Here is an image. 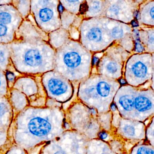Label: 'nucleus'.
Returning a JSON list of instances; mask_svg holds the SVG:
<instances>
[{
    "label": "nucleus",
    "mask_w": 154,
    "mask_h": 154,
    "mask_svg": "<svg viewBox=\"0 0 154 154\" xmlns=\"http://www.w3.org/2000/svg\"><path fill=\"white\" fill-rule=\"evenodd\" d=\"M12 1L9 0H0V5H8L12 4Z\"/></svg>",
    "instance_id": "nucleus-27"
},
{
    "label": "nucleus",
    "mask_w": 154,
    "mask_h": 154,
    "mask_svg": "<svg viewBox=\"0 0 154 154\" xmlns=\"http://www.w3.org/2000/svg\"><path fill=\"white\" fill-rule=\"evenodd\" d=\"M12 4L18 11L23 20L26 19L30 14L31 1H12Z\"/></svg>",
    "instance_id": "nucleus-15"
},
{
    "label": "nucleus",
    "mask_w": 154,
    "mask_h": 154,
    "mask_svg": "<svg viewBox=\"0 0 154 154\" xmlns=\"http://www.w3.org/2000/svg\"><path fill=\"white\" fill-rule=\"evenodd\" d=\"M133 120L143 121L154 113V94L150 91H136L133 101Z\"/></svg>",
    "instance_id": "nucleus-8"
},
{
    "label": "nucleus",
    "mask_w": 154,
    "mask_h": 154,
    "mask_svg": "<svg viewBox=\"0 0 154 154\" xmlns=\"http://www.w3.org/2000/svg\"><path fill=\"white\" fill-rule=\"evenodd\" d=\"M147 137L151 143L152 146H154V123L153 119L152 121V123L150 124L149 127L147 129Z\"/></svg>",
    "instance_id": "nucleus-23"
},
{
    "label": "nucleus",
    "mask_w": 154,
    "mask_h": 154,
    "mask_svg": "<svg viewBox=\"0 0 154 154\" xmlns=\"http://www.w3.org/2000/svg\"><path fill=\"white\" fill-rule=\"evenodd\" d=\"M146 8L143 9L142 13V19L144 18V22H146L147 18L149 19L150 22H152L153 24L154 19V5L153 2L152 4L149 3L146 6Z\"/></svg>",
    "instance_id": "nucleus-17"
},
{
    "label": "nucleus",
    "mask_w": 154,
    "mask_h": 154,
    "mask_svg": "<svg viewBox=\"0 0 154 154\" xmlns=\"http://www.w3.org/2000/svg\"><path fill=\"white\" fill-rule=\"evenodd\" d=\"M111 109L113 111H116V109H117V106H116L114 103H112V104L111 105Z\"/></svg>",
    "instance_id": "nucleus-31"
},
{
    "label": "nucleus",
    "mask_w": 154,
    "mask_h": 154,
    "mask_svg": "<svg viewBox=\"0 0 154 154\" xmlns=\"http://www.w3.org/2000/svg\"><path fill=\"white\" fill-rule=\"evenodd\" d=\"M107 146L101 147L102 150H89L88 154H114L112 153L111 150H108Z\"/></svg>",
    "instance_id": "nucleus-24"
},
{
    "label": "nucleus",
    "mask_w": 154,
    "mask_h": 154,
    "mask_svg": "<svg viewBox=\"0 0 154 154\" xmlns=\"http://www.w3.org/2000/svg\"><path fill=\"white\" fill-rule=\"evenodd\" d=\"M41 81L43 87L50 96L63 101L71 97V85L64 76L54 70L42 75Z\"/></svg>",
    "instance_id": "nucleus-6"
},
{
    "label": "nucleus",
    "mask_w": 154,
    "mask_h": 154,
    "mask_svg": "<svg viewBox=\"0 0 154 154\" xmlns=\"http://www.w3.org/2000/svg\"><path fill=\"white\" fill-rule=\"evenodd\" d=\"M100 59L99 57L96 56H94L93 58V65L94 66L97 65V64L99 63Z\"/></svg>",
    "instance_id": "nucleus-30"
},
{
    "label": "nucleus",
    "mask_w": 154,
    "mask_h": 154,
    "mask_svg": "<svg viewBox=\"0 0 154 154\" xmlns=\"http://www.w3.org/2000/svg\"><path fill=\"white\" fill-rule=\"evenodd\" d=\"M78 47H71L67 44L57 49L54 71L64 77L67 76L69 72L72 74L82 72V69L85 67V51Z\"/></svg>",
    "instance_id": "nucleus-3"
},
{
    "label": "nucleus",
    "mask_w": 154,
    "mask_h": 154,
    "mask_svg": "<svg viewBox=\"0 0 154 154\" xmlns=\"http://www.w3.org/2000/svg\"><path fill=\"white\" fill-rule=\"evenodd\" d=\"M87 9H88V7H87V4H85V3L82 4L80 7V10L81 14H82L84 13L87 11Z\"/></svg>",
    "instance_id": "nucleus-26"
},
{
    "label": "nucleus",
    "mask_w": 154,
    "mask_h": 154,
    "mask_svg": "<svg viewBox=\"0 0 154 154\" xmlns=\"http://www.w3.org/2000/svg\"><path fill=\"white\" fill-rule=\"evenodd\" d=\"M103 38V31L99 26L89 27L85 33V39L90 44H100Z\"/></svg>",
    "instance_id": "nucleus-14"
},
{
    "label": "nucleus",
    "mask_w": 154,
    "mask_h": 154,
    "mask_svg": "<svg viewBox=\"0 0 154 154\" xmlns=\"http://www.w3.org/2000/svg\"><path fill=\"white\" fill-rule=\"evenodd\" d=\"M132 154H154L153 146L142 145L136 147Z\"/></svg>",
    "instance_id": "nucleus-19"
},
{
    "label": "nucleus",
    "mask_w": 154,
    "mask_h": 154,
    "mask_svg": "<svg viewBox=\"0 0 154 154\" xmlns=\"http://www.w3.org/2000/svg\"><path fill=\"white\" fill-rule=\"evenodd\" d=\"M121 122L119 128L120 132L122 136L130 139L140 138V137L138 135L140 129V123L136 124L137 122L132 121H125Z\"/></svg>",
    "instance_id": "nucleus-13"
},
{
    "label": "nucleus",
    "mask_w": 154,
    "mask_h": 154,
    "mask_svg": "<svg viewBox=\"0 0 154 154\" xmlns=\"http://www.w3.org/2000/svg\"><path fill=\"white\" fill-rule=\"evenodd\" d=\"M8 111V106L6 103L0 101V116L3 115Z\"/></svg>",
    "instance_id": "nucleus-25"
},
{
    "label": "nucleus",
    "mask_w": 154,
    "mask_h": 154,
    "mask_svg": "<svg viewBox=\"0 0 154 154\" xmlns=\"http://www.w3.org/2000/svg\"><path fill=\"white\" fill-rule=\"evenodd\" d=\"M0 70L17 72L13 67L11 59V50L9 45L0 44Z\"/></svg>",
    "instance_id": "nucleus-12"
},
{
    "label": "nucleus",
    "mask_w": 154,
    "mask_h": 154,
    "mask_svg": "<svg viewBox=\"0 0 154 154\" xmlns=\"http://www.w3.org/2000/svg\"><path fill=\"white\" fill-rule=\"evenodd\" d=\"M10 47L11 63L19 74L37 76L54 70L56 51L48 39L16 36Z\"/></svg>",
    "instance_id": "nucleus-1"
},
{
    "label": "nucleus",
    "mask_w": 154,
    "mask_h": 154,
    "mask_svg": "<svg viewBox=\"0 0 154 154\" xmlns=\"http://www.w3.org/2000/svg\"><path fill=\"white\" fill-rule=\"evenodd\" d=\"M23 21L12 4L0 5V44L9 45L12 43Z\"/></svg>",
    "instance_id": "nucleus-5"
},
{
    "label": "nucleus",
    "mask_w": 154,
    "mask_h": 154,
    "mask_svg": "<svg viewBox=\"0 0 154 154\" xmlns=\"http://www.w3.org/2000/svg\"><path fill=\"white\" fill-rule=\"evenodd\" d=\"M57 9H58V11L59 13H62L63 12L64 7L63 5L60 3V2H59V3L58 4Z\"/></svg>",
    "instance_id": "nucleus-29"
},
{
    "label": "nucleus",
    "mask_w": 154,
    "mask_h": 154,
    "mask_svg": "<svg viewBox=\"0 0 154 154\" xmlns=\"http://www.w3.org/2000/svg\"><path fill=\"white\" fill-rule=\"evenodd\" d=\"M120 83L122 85H125L126 84V81L125 80L123 79H121L119 80Z\"/></svg>",
    "instance_id": "nucleus-33"
},
{
    "label": "nucleus",
    "mask_w": 154,
    "mask_h": 154,
    "mask_svg": "<svg viewBox=\"0 0 154 154\" xmlns=\"http://www.w3.org/2000/svg\"><path fill=\"white\" fill-rule=\"evenodd\" d=\"M93 84L86 83L83 88L81 97L86 103L97 109L100 112L108 111L109 105L114 94V89L110 81L100 77L93 80Z\"/></svg>",
    "instance_id": "nucleus-4"
},
{
    "label": "nucleus",
    "mask_w": 154,
    "mask_h": 154,
    "mask_svg": "<svg viewBox=\"0 0 154 154\" xmlns=\"http://www.w3.org/2000/svg\"><path fill=\"white\" fill-rule=\"evenodd\" d=\"M9 89L5 72L0 70V94H6Z\"/></svg>",
    "instance_id": "nucleus-18"
},
{
    "label": "nucleus",
    "mask_w": 154,
    "mask_h": 154,
    "mask_svg": "<svg viewBox=\"0 0 154 154\" xmlns=\"http://www.w3.org/2000/svg\"><path fill=\"white\" fill-rule=\"evenodd\" d=\"M59 1L33 0L30 4V15L38 28L48 35L61 26L58 11Z\"/></svg>",
    "instance_id": "nucleus-2"
},
{
    "label": "nucleus",
    "mask_w": 154,
    "mask_h": 154,
    "mask_svg": "<svg viewBox=\"0 0 154 154\" xmlns=\"http://www.w3.org/2000/svg\"><path fill=\"white\" fill-rule=\"evenodd\" d=\"M146 56H135L130 60L126 69L127 80H133V84H140L149 78L153 71V64L151 65V58H147Z\"/></svg>",
    "instance_id": "nucleus-7"
},
{
    "label": "nucleus",
    "mask_w": 154,
    "mask_h": 154,
    "mask_svg": "<svg viewBox=\"0 0 154 154\" xmlns=\"http://www.w3.org/2000/svg\"><path fill=\"white\" fill-rule=\"evenodd\" d=\"M91 2L89 6V11L93 15L99 13L102 8L101 2L91 1Z\"/></svg>",
    "instance_id": "nucleus-21"
},
{
    "label": "nucleus",
    "mask_w": 154,
    "mask_h": 154,
    "mask_svg": "<svg viewBox=\"0 0 154 154\" xmlns=\"http://www.w3.org/2000/svg\"><path fill=\"white\" fill-rule=\"evenodd\" d=\"M41 84V75H20L17 77L12 88L31 95L37 92Z\"/></svg>",
    "instance_id": "nucleus-10"
},
{
    "label": "nucleus",
    "mask_w": 154,
    "mask_h": 154,
    "mask_svg": "<svg viewBox=\"0 0 154 154\" xmlns=\"http://www.w3.org/2000/svg\"><path fill=\"white\" fill-rule=\"evenodd\" d=\"M28 128L30 132L38 136L48 134L52 129L49 122L40 118H35L29 122Z\"/></svg>",
    "instance_id": "nucleus-11"
},
{
    "label": "nucleus",
    "mask_w": 154,
    "mask_h": 154,
    "mask_svg": "<svg viewBox=\"0 0 154 154\" xmlns=\"http://www.w3.org/2000/svg\"><path fill=\"white\" fill-rule=\"evenodd\" d=\"M100 137L101 139H105L108 137V134L104 131L100 132Z\"/></svg>",
    "instance_id": "nucleus-28"
},
{
    "label": "nucleus",
    "mask_w": 154,
    "mask_h": 154,
    "mask_svg": "<svg viewBox=\"0 0 154 154\" xmlns=\"http://www.w3.org/2000/svg\"><path fill=\"white\" fill-rule=\"evenodd\" d=\"M5 73L9 87L10 89H11L13 87L14 83L18 76L17 77L15 72L12 71H7L5 72Z\"/></svg>",
    "instance_id": "nucleus-22"
},
{
    "label": "nucleus",
    "mask_w": 154,
    "mask_h": 154,
    "mask_svg": "<svg viewBox=\"0 0 154 154\" xmlns=\"http://www.w3.org/2000/svg\"><path fill=\"white\" fill-rule=\"evenodd\" d=\"M104 70L106 72L112 76H117L120 69V65L113 59L105 62L104 63Z\"/></svg>",
    "instance_id": "nucleus-16"
},
{
    "label": "nucleus",
    "mask_w": 154,
    "mask_h": 154,
    "mask_svg": "<svg viewBox=\"0 0 154 154\" xmlns=\"http://www.w3.org/2000/svg\"><path fill=\"white\" fill-rule=\"evenodd\" d=\"M131 25L134 27H137L138 26L137 22L135 20H132V22H131Z\"/></svg>",
    "instance_id": "nucleus-32"
},
{
    "label": "nucleus",
    "mask_w": 154,
    "mask_h": 154,
    "mask_svg": "<svg viewBox=\"0 0 154 154\" xmlns=\"http://www.w3.org/2000/svg\"><path fill=\"white\" fill-rule=\"evenodd\" d=\"M119 93L115 99L116 105L124 118L133 120V100L136 90L134 88H125Z\"/></svg>",
    "instance_id": "nucleus-9"
},
{
    "label": "nucleus",
    "mask_w": 154,
    "mask_h": 154,
    "mask_svg": "<svg viewBox=\"0 0 154 154\" xmlns=\"http://www.w3.org/2000/svg\"><path fill=\"white\" fill-rule=\"evenodd\" d=\"M108 34H109L111 36L115 39H119L122 37L124 35V31L121 26H116L109 30Z\"/></svg>",
    "instance_id": "nucleus-20"
}]
</instances>
